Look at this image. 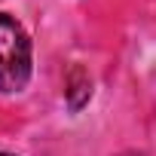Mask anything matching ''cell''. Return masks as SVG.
Listing matches in <instances>:
<instances>
[{"label":"cell","mask_w":156,"mask_h":156,"mask_svg":"<svg viewBox=\"0 0 156 156\" xmlns=\"http://www.w3.org/2000/svg\"><path fill=\"white\" fill-rule=\"evenodd\" d=\"M67 104L73 107V110H80L86 101H89V95H92V80H89V73L83 70V67H73L70 73H67Z\"/></svg>","instance_id":"7a4b0ae2"},{"label":"cell","mask_w":156,"mask_h":156,"mask_svg":"<svg viewBox=\"0 0 156 156\" xmlns=\"http://www.w3.org/2000/svg\"><path fill=\"white\" fill-rule=\"evenodd\" d=\"M0 156H12V153H0Z\"/></svg>","instance_id":"3957f363"},{"label":"cell","mask_w":156,"mask_h":156,"mask_svg":"<svg viewBox=\"0 0 156 156\" xmlns=\"http://www.w3.org/2000/svg\"><path fill=\"white\" fill-rule=\"evenodd\" d=\"M28 80H31V40L16 19L0 16V92L3 95L22 92Z\"/></svg>","instance_id":"6da1fadb"}]
</instances>
